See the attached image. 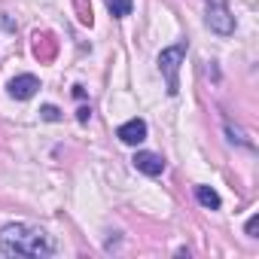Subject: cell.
Instances as JSON below:
<instances>
[{
    "label": "cell",
    "instance_id": "277c9868",
    "mask_svg": "<svg viewBox=\"0 0 259 259\" xmlns=\"http://www.w3.org/2000/svg\"><path fill=\"white\" fill-rule=\"evenodd\" d=\"M119 141L122 144H128V147H138V144H144L147 141V122L144 119H128L125 125H119Z\"/></svg>",
    "mask_w": 259,
    "mask_h": 259
},
{
    "label": "cell",
    "instance_id": "9c48e42d",
    "mask_svg": "<svg viewBox=\"0 0 259 259\" xmlns=\"http://www.w3.org/2000/svg\"><path fill=\"white\" fill-rule=\"evenodd\" d=\"M40 116H43L46 122H58V119H61V110H58V107H52V104H46V107L40 110Z\"/></svg>",
    "mask_w": 259,
    "mask_h": 259
},
{
    "label": "cell",
    "instance_id": "30bf717a",
    "mask_svg": "<svg viewBox=\"0 0 259 259\" xmlns=\"http://www.w3.org/2000/svg\"><path fill=\"white\" fill-rule=\"evenodd\" d=\"M256 226H259V217H250V220H247V235L256 238Z\"/></svg>",
    "mask_w": 259,
    "mask_h": 259
},
{
    "label": "cell",
    "instance_id": "8fae6325",
    "mask_svg": "<svg viewBox=\"0 0 259 259\" xmlns=\"http://www.w3.org/2000/svg\"><path fill=\"white\" fill-rule=\"evenodd\" d=\"M89 116H92V110H89V107H79V113H76V119H79V122H89Z\"/></svg>",
    "mask_w": 259,
    "mask_h": 259
},
{
    "label": "cell",
    "instance_id": "6da1fadb",
    "mask_svg": "<svg viewBox=\"0 0 259 259\" xmlns=\"http://www.w3.org/2000/svg\"><path fill=\"white\" fill-rule=\"evenodd\" d=\"M0 253L7 256H31V259H46L55 253V241L40 229L28 223H10L0 229Z\"/></svg>",
    "mask_w": 259,
    "mask_h": 259
},
{
    "label": "cell",
    "instance_id": "5b68a950",
    "mask_svg": "<svg viewBox=\"0 0 259 259\" xmlns=\"http://www.w3.org/2000/svg\"><path fill=\"white\" fill-rule=\"evenodd\" d=\"M37 89H40V79H37L34 73H22V76L10 79V95H13L16 101H28V98H34Z\"/></svg>",
    "mask_w": 259,
    "mask_h": 259
},
{
    "label": "cell",
    "instance_id": "52a82bcc",
    "mask_svg": "<svg viewBox=\"0 0 259 259\" xmlns=\"http://www.w3.org/2000/svg\"><path fill=\"white\" fill-rule=\"evenodd\" d=\"M195 198H198V204H201V207H207V210H217V207L223 204L220 192H217V189H210V186H195Z\"/></svg>",
    "mask_w": 259,
    "mask_h": 259
},
{
    "label": "cell",
    "instance_id": "ba28073f",
    "mask_svg": "<svg viewBox=\"0 0 259 259\" xmlns=\"http://www.w3.org/2000/svg\"><path fill=\"white\" fill-rule=\"evenodd\" d=\"M132 7H135V0H107V10L113 13V19L132 16Z\"/></svg>",
    "mask_w": 259,
    "mask_h": 259
},
{
    "label": "cell",
    "instance_id": "3957f363",
    "mask_svg": "<svg viewBox=\"0 0 259 259\" xmlns=\"http://www.w3.org/2000/svg\"><path fill=\"white\" fill-rule=\"evenodd\" d=\"M204 22H207V28H210L213 34H220V37L235 34V16L229 13L226 0H207V16H204Z\"/></svg>",
    "mask_w": 259,
    "mask_h": 259
},
{
    "label": "cell",
    "instance_id": "7a4b0ae2",
    "mask_svg": "<svg viewBox=\"0 0 259 259\" xmlns=\"http://www.w3.org/2000/svg\"><path fill=\"white\" fill-rule=\"evenodd\" d=\"M183 58H186V43H177V46H168V49L159 52V70H162V76H165V82H168V95H177V92H180L177 73H180Z\"/></svg>",
    "mask_w": 259,
    "mask_h": 259
},
{
    "label": "cell",
    "instance_id": "8992f818",
    "mask_svg": "<svg viewBox=\"0 0 259 259\" xmlns=\"http://www.w3.org/2000/svg\"><path fill=\"white\" fill-rule=\"evenodd\" d=\"M135 168H138L141 174H147V177H159V174L165 171V159H162L159 153H147V150H141V153L135 156Z\"/></svg>",
    "mask_w": 259,
    "mask_h": 259
}]
</instances>
